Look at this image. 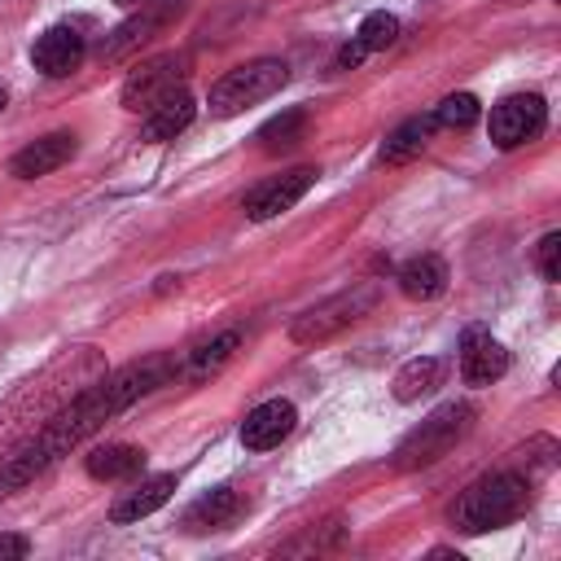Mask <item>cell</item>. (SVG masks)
<instances>
[{"instance_id": "obj_30", "label": "cell", "mask_w": 561, "mask_h": 561, "mask_svg": "<svg viewBox=\"0 0 561 561\" xmlns=\"http://www.w3.org/2000/svg\"><path fill=\"white\" fill-rule=\"evenodd\" d=\"M114 4H118V9H140L145 0H114Z\"/></svg>"}, {"instance_id": "obj_24", "label": "cell", "mask_w": 561, "mask_h": 561, "mask_svg": "<svg viewBox=\"0 0 561 561\" xmlns=\"http://www.w3.org/2000/svg\"><path fill=\"white\" fill-rule=\"evenodd\" d=\"M478 114H482V105H478L473 92H451V96H443V105L434 110V123H438V127H456V131H465V127L478 123Z\"/></svg>"}, {"instance_id": "obj_23", "label": "cell", "mask_w": 561, "mask_h": 561, "mask_svg": "<svg viewBox=\"0 0 561 561\" xmlns=\"http://www.w3.org/2000/svg\"><path fill=\"white\" fill-rule=\"evenodd\" d=\"M307 136V110H280L276 118H267L259 127V145L263 149H289Z\"/></svg>"}, {"instance_id": "obj_11", "label": "cell", "mask_w": 561, "mask_h": 561, "mask_svg": "<svg viewBox=\"0 0 561 561\" xmlns=\"http://www.w3.org/2000/svg\"><path fill=\"white\" fill-rule=\"evenodd\" d=\"M245 513H250V495H241L237 486H215L184 508L180 526L188 535H215V530H232Z\"/></svg>"}, {"instance_id": "obj_7", "label": "cell", "mask_w": 561, "mask_h": 561, "mask_svg": "<svg viewBox=\"0 0 561 561\" xmlns=\"http://www.w3.org/2000/svg\"><path fill=\"white\" fill-rule=\"evenodd\" d=\"M188 79V53H158L149 61H140L127 79H123V110L131 114H149L153 105H162L167 96H175Z\"/></svg>"}, {"instance_id": "obj_12", "label": "cell", "mask_w": 561, "mask_h": 561, "mask_svg": "<svg viewBox=\"0 0 561 561\" xmlns=\"http://www.w3.org/2000/svg\"><path fill=\"white\" fill-rule=\"evenodd\" d=\"M83 53H88V35H83L79 26H70V22H61V26H48V31L35 39L31 61H35V70L48 75V79H66L70 70H79Z\"/></svg>"}, {"instance_id": "obj_5", "label": "cell", "mask_w": 561, "mask_h": 561, "mask_svg": "<svg viewBox=\"0 0 561 561\" xmlns=\"http://www.w3.org/2000/svg\"><path fill=\"white\" fill-rule=\"evenodd\" d=\"M478 408L473 403H443L434 408L416 430L403 434V443L394 447V469H425L434 460H443L469 430H473Z\"/></svg>"}, {"instance_id": "obj_18", "label": "cell", "mask_w": 561, "mask_h": 561, "mask_svg": "<svg viewBox=\"0 0 561 561\" xmlns=\"http://www.w3.org/2000/svg\"><path fill=\"white\" fill-rule=\"evenodd\" d=\"M237 346H241V329H219L215 337H206L193 351H184V359H180L175 373H184L188 381H206V377H215L237 355Z\"/></svg>"}, {"instance_id": "obj_29", "label": "cell", "mask_w": 561, "mask_h": 561, "mask_svg": "<svg viewBox=\"0 0 561 561\" xmlns=\"http://www.w3.org/2000/svg\"><path fill=\"white\" fill-rule=\"evenodd\" d=\"M364 53H368V48H364L359 39H351V44H342V53H337V61H333V66H337V70H351V66H359V61H364Z\"/></svg>"}, {"instance_id": "obj_19", "label": "cell", "mask_w": 561, "mask_h": 561, "mask_svg": "<svg viewBox=\"0 0 561 561\" xmlns=\"http://www.w3.org/2000/svg\"><path fill=\"white\" fill-rule=\"evenodd\" d=\"M394 280H399L403 298H412V302H430V298H438V294L447 289L451 272H447V263H443L438 254H416V259H408V263L399 267Z\"/></svg>"}, {"instance_id": "obj_27", "label": "cell", "mask_w": 561, "mask_h": 561, "mask_svg": "<svg viewBox=\"0 0 561 561\" xmlns=\"http://www.w3.org/2000/svg\"><path fill=\"white\" fill-rule=\"evenodd\" d=\"M337 539H342V526L337 522H324V526H316V530H307L302 539H294V543H285L280 552H324V548H337Z\"/></svg>"}, {"instance_id": "obj_15", "label": "cell", "mask_w": 561, "mask_h": 561, "mask_svg": "<svg viewBox=\"0 0 561 561\" xmlns=\"http://www.w3.org/2000/svg\"><path fill=\"white\" fill-rule=\"evenodd\" d=\"M171 491H175V473H149V478H140V482L131 478V486L110 504V522H114V526H131V522L158 513V508L171 500Z\"/></svg>"}, {"instance_id": "obj_2", "label": "cell", "mask_w": 561, "mask_h": 561, "mask_svg": "<svg viewBox=\"0 0 561 561\" xmlns=\"http://www.w3.org/2000/svg\"><path fill=\"white\" fill-rule=\"evenodd\" d=\"M105 351L96 346H66L44 368H35L4 403H0V443H22L61 416L96 377H105Z\"/></svg>"}, {"instance_id": "obj_6", "label": "cell", "mask_w": 561, "mask_h": 561, "mask_svg": "<svg viewBox=\"0 0 561 561\" xmlns=\"http://www.w3.org/2000/svg\"><path fill=\"white\" fill-rule=\"evenodd\" d=\"M289 83V66L280 57H254V61H241L232 66L215 88H210V114L215 118H232L267 96H276L280 88Z\"/></svg>"}, {"instance_id": "obj_25", "label": "cell", "mask_w": 561, "mask_h": 561, "mask_svg": "<svg viewBox=\"0 0 561 561\" xmlns=\"http://www.w3.org/2000/svg\"><path fill=\"white\" fill-rule=\"evenodd\" d=\"M355 39H359L368 53H377V48H390V44L399 39V18H394V13H386V9H377V13H368V18L359 22Z\"/></svg>"}, {"instance_id": "obj_21", "label": "cell", "mask_w": 561, "mask_h": 561, "mask_svg": "<svg viewBox=\"0 0 561 561\" xmlns=\"http://www.w3.org/2000/svg\"><path fill=\"white\" fill-rule=\"evenodd\" d=\"M193 114H197V101L180 88L175 96H167L162 105H153V110L145 114V127H140V131H145V140H153V145H158V140H175V136L193 123Z\"/></svg>"}, {"instance_id": "obj_17", "label": "cell", "mask_w": 561, "mask_h": 561, "mask_svg": "<svg viewBox=\"0 0 561 561\" xmlns=\"http://www.w3.org/2000/svg\"><path fill=\"white\" fill-rule=\"evenodd\" d=\"M83 469L88 478L96 482H131L145 473V447L136 443H105V447H92L83 456Z\"/></svg>"}, {"instance_id": "obj_9", "label": "cell", "mask_w": 561, "mask_h": 561, "mask_svg": "<svg viewBox=\"0 0 561 561\" xmlns=\"http://www.w3.org/2000/svg\"><path fill=\"white\" fill-rule=\"evenodd\" d=\"M548 123V105L539 92H513L504 101L491 105V118H486V131H491V145L495 149H517L526 140H535Z\"/></svg>"}, {"instance_id": "obj_28", "label": "cell", "mask_w": 561, "mask_h": 561, "mask_svg": "<svg viewBox=\"0 0 561 561\" xmlns=\"http://www.w3.org/2000/svg\"><path fill=\"white\" fill-rule=\"evenodd\" d=\"M26 552H31L26 535H0V561H22Z\"/></svg>"}, {"instance_id": "obj_31", "label": "cell", "mask_w": 561, "mask_h": 561, "mask_svg": "<svg viewBox=\"0 0 561 561\" xmlns=\"http://www.w3.org/2000/svg\"><path fill=\"white\" fill-rule=\"evenodd\" d=\"M4 105H9V88L0 83V114H4Z\"/></svg>"}, {"instance_id": "obj_3", "label": "cell", "mask_w": 561, "mask_h": 561, "mask_svg": "<svg viewBox=\"0 0 561 561\" xmlns=\"http://www.w3.org/2000/svg\"><path fill=\"white\" fill-rule=\"evenodd\" d=\"M530 508V478L517 469H495L469 482L451 504V526L460 535H486L517 522Z\"/></svg>"}, {"instance_id": "obj_16", "label": "cell", "mask_w": 561, "mask_h": 561, "mask_svg": "<svg viewBox=\"0 0 561 561\" xmlns=\"http://www.w3.org/2000/svg\"><path fill=\"white\" fill-rule=\"evenodd\" d=\"M70 158H75V131H48V136L31 140L26 149H18L9 171L18 180H39V175H53L57 167H66Z\"/></svg>"}, {"instance_id": "obj_1", "label": "cell", "mask_w": 561, "mask_h": 561, "mask_svg": "<svg viewBox=\"0 0 561 561\" xmlns=\"http://www.w3.org/2000/svg\"><path fill=\"white\" fill-rule=\"evenodd\" d=\"M175 368H180L175 355H145V359H131V364L96 377L61 416H53L44 430H35L31 438L13 443L9 456H0V500L22 491L26 482H35L44 469H53L61 456H70L92 434H101L136 399H145L149 390L167 386L175 377Z\"/></svg>"}, {"instance_id": "obj_8", "label": "cell", "mask_w": 561, "mask_h": 561, "mask_svg": "<svg viewBox=\"0 0 561 561\" xmlns=\"http://www.w3.org/2000/svg\"><path fill=\"white\" fill-rule=\"evenodd\" d=\"M180 13H184V0H145L140 13H131L127 22H118V26L101 39L96 57H101V61H127V57H136V53H140L145 44H153L171 22H180Z\"/></svg>"}, {"instance_id": "obj_13", "label": "cell", "mask_w": 561, "mask_h": 561, "mask_svg": "<svg viewBox=\"0 0 561 561\" xmlns=\"http://www.w3.org/2000/svg\"><path fill=\"white\" fill-rule=\"evenodd\" d=\"M298 425V408L289 399H263L259 408L245 412L241 421V443L250 451H267V447H280Z\"/></svg>"}, {"instance_id": "obj_14", "label": "cell", "mask_w": 561, "mask_h": 561, "mask_svg": "<svg viewBox=\"0 0 561 561\" xmlns=\"http://www.w3.org/2000/svg\"><path fill=\"white\" fill-rule=\"evenodd\" d=\"M508 373V351L486 329H465L460 337V377L469 386H491Z\"/></svg>"}, {"instance_id": "obj_26", "label": "cell", "mask_w": 561, "mask_h": 561, "mask_svg": "<svg viewBox=\"0 0 561 561\" xmlns=\"http://www.w3.org/2000/svg\"><path fill=\"white\" fill-rule=\"evenodd\" d=\"M535 267L548 285L561 280V232H543L539 237V250H535Z\"/></svg>"}, {"instance_id": "obj_10", "label": "cell", "mask_w": 561, "mask_h": 561, "mask_svg": "<svg viewBox=\"0 0 561 561\" xmlns=\"http://www.w3.org/2000/svg\"><path fill=\"white\" fill-rule=\"evenodd\" d=\"M316 180H320V171H316V167H289V171H280V175L263 180L259 188H250V193H245V202H241V210H245V219L267 224V219H276L280 210L298 206V202L311 193V184H316Z\"/></svg>"}, {"instance_id": "obj_22", "label": "cell", "mask_w": 561, "mask_h": 561, "mask_svg": "<svg viewBox=\"0 0 561 561\" xmlns=\"http://www.w3.org/2000/svg\"><path fill=\"white\" fill-rule=\"evenodd\" d=\"M434 127H438V123H434V114L399 123V127L381 140V162H408V158H416V153L430 145V131H434Z\"/></svg>"}, {"instance_id": "obj_20", "label": "cell", "mask_w": 561, "mask_h": 561, "mask_svg": "<svg viewBox=\"0 0 561 561\" xmlns=\"http://www.w3.org/2000/svg\"><path fill=\"white\" fill-rule=\"evenodd\" d=\"M443 373H447V364L438 359V355H416V359H408L399 373H394V399L399 403H416V399H425V394H434L438 386H443Z\"/></svg>"}, {"instance_id": "obj_4", "label": "cell", "mask_w": 561, "mask_h": 561, "mask_svg": "<svg viewBox=\"0 0 561 561\" xmlns=\"http://www.w3.org/2000/svg\"><path fill=\"white\" fill-rule=\"evenodd\" d=\"M377 302H381V285H377V280H355V285L329 294L324 302L307 307V311L289 324V337H294L298 346H320V342L337 337L342 329L359 324L364 316H373Z\"/></svg>"}]
</instances>
